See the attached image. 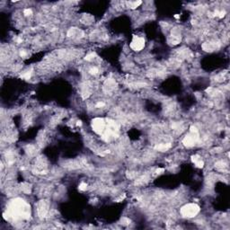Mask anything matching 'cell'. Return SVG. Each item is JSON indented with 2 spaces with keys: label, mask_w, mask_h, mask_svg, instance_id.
I'll return each mask as SVG.
<instances>
[{
  "label": "cell",
  "mask_w": 230,
  "mask_h": 230,
  "mask_svg": "<svg viewBox=\"0 0 230 230\" xmlns=\"http://www.w3.org/2000/svg\"><path fill=\"white\" fill-rule=\"evenodd\" d=\"M199 211V207L197 204L189 203L183 206L181 209V214L185 218H193L195 217Z\"/></svg>",
  "instance_id": "1"
},
{
  "label": "cell",
  "mask_w": 230,
  "mask_h": 230,
  "mask_svg": "<svg viewBox=\"0 0 230 230\" xmlns=\"http://www.w3.org/2000/svg\"><path fill=\"white\" fill-rule=\"evenodd\" d=\"M92 128L94 129V132H96L97 134L103 135L106 130V123L104 119L101 118H96L94 119L92 122Z\"/></svg>",
  "instance_id": "2"
},
{
  "label": "cell",
  "mask_w": 230,
  "mask_h": 230,
  "mask_svg": "<svg viewBox=\"0 0 230 230\" xmlns=\"http://www.w3.org/2000/svg\"><path fill=\"white\" fill-rule=\"evenodd\" d=\"M145 46V40L144 38L138 37V36H135L132 40V42L130 43V48L135 51H141Z\"/></svg>",
  "instance_id": "3"
},
{
  "label": "cell",
  "mask_w": 230,
  "mask_h": 230,
  "mask_svg": "<svg viewBox=\"0 0 230 230\" xmlns=\"http://www.w3.org/2000/svg\"><path fill=\"white\" fill-rule=\"evenodd\" d=\"M141 4H142L141 1H135V2H129V3H128L129 6L130 8H132V9L138 7Z\"/></svg>",
  "instance_id": "4"
},
{
  "label": "cell",
  "mask_w": 230,
  "mask_h": 230,
  "mask_svg": "<svg viewBox=\"0 0 230 230\" xmlns=\"http://www.w3.org/2000/svg\"><path fill=\"white\" fill-rule=\"evenodd\" d=\"M23 14L25 16H30V15L32 14V11H31V8H26V9L23 10Z\"/></svg>",
  "instance_id": "5"
},
{
  "label": "cell",
  "mask_w": 230,
  "mask_h": 230,
  "mask_svg": "<svg viewBox=\"0 0 230 230\" xmlns=\"http://www.w3.org/2000/svg\"><path fill=\"white\" fill-rule=\"evenodd\" d=\"M87 188V185H86V183H82L80 185H79V189L80 190H82V191H84V190H86Z\"/></svg>",
  "instance_id": "6"
}]
</instances>
